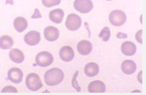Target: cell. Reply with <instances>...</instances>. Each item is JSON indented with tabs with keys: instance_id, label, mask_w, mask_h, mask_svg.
Here are the masks:
<instances>
[{
	"instance_id": "cell-27",
	"label": "cell",
	"mask_w": 146,
	"mask_h": 95,
	"mask_svg": "<svg viewBox=\"0 0 146 95\" xmlns=\"http://www.w3.org/2000/svg\"><path fill=\"white\" fill-rule=\"evenodd\" d=\"M142 73H143V71H140V73H138V76H137V79H138V81H140V84H142L143 83V79H142Z\"/></svg>"
},
{
	"instance_id": "cell-22",
	"label": "cell",
	"mask_w": 146,
	"mask_h": 95,
	"mask_svg": "<svg viewBox=\"0 0 146 95\" xmlns=\"http://www.w3.org/2000/svg\"><path fill=\"white\" fill-rule=\"evenodd\" d=\"M78 73H79V71H77L75 73V74H74V76H73L72 80V85L74 89H76L77 92H80L81 91V88L80 86H79L78 81H77V77H78Z\"/></svg>"
},
{
	"instance_id": "cell-18",
	"label": "cell",
	"mask_w": 146,
	"mask_h": 95,
	"mask_svg": "<svg viewBox=\"0 0 146 95\" xmlns=\"http://www.w3.org/2000/svg\"><path fill=\"white\" fill-rule=\"evenodd\" d=\"M13 25H14L15 29L18 33H22L25 31L28 28V21L24 17H18L15 19Z\"/></svg>"
},
{
	"instance_id": "cell-4",
	"label": "cell",
	"mask_w": 146,
	"mask_h": 95,
	"mask_svg": "<svg viewBox=\"0 0 146 95\" xmlns=\"http://www.w3.org/2000/svg\"><path fill=\"white\" fill-rule=\"evenodd\" d=\"M54 62L53 56L46 51H42L38 53L36 56V63L40 67H47Z\"/></svg>"
},
{
	"instance_id": "cell-15",
	"label": "cell",
	"mask_w": 146,
	"mask_h": 95,
	"mask_svg": "<svg viewBox=\"0 0 146 95\" xmlns=\"http://www.w3.org/2000/svg\"><path fill=\"white\" fill-rule=\"evenodd\" d=\"M85 74L88 77H94L99 73V66L94 62H90L84 68Z\"/></svg>"
},
{
	"instance_id": "cell-14",
	"label": "cell",
	"mask_w": 146,
	"mask_h": 95,
	"mask_svg": "<svg viewBox=\"0 0 146 95\" xmlns=\"http://www.w3.org/2000/svg\"><path fill=\"white\" fill-rule=\"evenodd\" d=\"M121 50L125 56H132L137 51V47L134 43L131 41H125L121 44Z\"/></svg>"
},
{
	"instance_id": "cell-12",
	"label": "cell",
	"mask_w": 146,
	"mask_h": 95,
	"mask_svg": "<svg viewBox=\"0 0 146 95\" xmlns=\"http://www.w3.org/2000/svg\"><path fill=\"white\" fill-rule=\"evenodd\" d=\"M88 89L90 93H104L106 92V85L103 81L96 80L89 84Z\"/></svg>"
},
{
	"instance_id": "cell-17",
	"label": "cell",
	"mask_w": 146,
	"mask_h": 95,
	"mask_svg": "<svg viewBox=\"0 0 146 95\" xmlns=\"http://www.w3.org/2000/svg\"><path fill=\"white\" fill-rule=\"evenodd\" d=\"M64 13L62 9H54L49 13L50 20L55 24H59L62 22Z\"/></svg>"
},
{
	"instance_id": "cell-19",
	"label": "cell",
	"mask_w": 146,
	"mask_h": 95,
	"mask_svg": "<svg viewBox=\"0 0 146 95\" xmlns=\"http://www.w3.org/2000/svg\"><path fill=\"white\" fill-rule=\"evenodd\" d=\"M13 44H14V41L10 36L3 35L0 37V48L7 50L11 48Z\"/></svg>"
},
{
	"instance_id": "cell-8",
	"label": "cell",
	"mask_w": 146,
	"mask_h": 95,
	"mask_svg": "<svg viewBox=\"0 0 146 95\" xmlns=\"http://www.w3.org/2000/svg\"><path fill=\"white\" fill-rule=\"evenodd\" d=\"M7 78L9 81L15 84H20L23 81V72L18 68H12L8 71Z\"/></svg>"
},
{
	"instance_id": "cell-21",
	"label": "cell",
	"mask_w": 146,
	"mask_h": 95,
	"mask_svg": "<svg viewBox=\"0 0 146 95\" xmlns=\"http://www.w3.org/2000/svg\"><path fill=\"white\" fill-rule=\"evenodd\" d=\"M61 3V0H42V4L46 7H51L56 6Z\"/></svg>"
},
{
	"instance_id": "cell-2",
	"label": "cell",
	"mask_w": 146,
	"mask_h": 95,
	"mask_svg": "<svg viewBox=\"0 0 146 95\" xmlns=\"http://www.w3.org/2000/svg\"><path fill=\"white\" fill-rule=\"evenodd\" d=\"M25 84L28 89L33 92H36L43 87L42 81L40 77L35 73H31L27 76Z\"/></svg>"
},
{
	"instance_id": "cell-20",
	"label": "cell",
	"mask_w": 146,
	"mask_h": 95,
	"mask_svg": "<svg viewBox=\"0 0 146 95\" xmlns=\"http://www.w3.org/2000/svg\"><path fill=\"white\" fill-rule=\"evenodd\" d=\"M98 37H101V39L103 40V41H104V42H107L110 39L111 37L110 29L108 27H105V28H103L101 33L98 35Z\"/></svg>"
},
{
	"instance_id": "cell-25",
	"label": "cell",
	"mask_w": 146,
	"mask_h": 95,
	"mask_svg": "<svg viewBox=\"0 0 146 95\" xmlns=\"http://www.w3.org/2000/svg\"><path fill=\"white\" fill-rule=\"evenodd\" d=\"M40 17H41V14H40V12H39V9H38V8H36L34 10V13H33V14L32 15L31 18L38 19L40 18Z\"/></svg>"
},
{
	"instance_id": "cell-1",
	"label": "cell",
	"mask_w": 146,
	"mask_h": 95,
	"mask_svg": "<svg viewBox=\"0 0 146 95\" xmlns=\"http://www.w3.org/2000/svg\"><path fill=\"white\" fill-rule=\"evenodd\" d=\"M64 74L62 69L58 68H52L46 71L44 74V80L47 86H56L64 80Z\"/></svg>"
},
{
	"instance_id": "cell-5",
	"label": "cell",
	"mask_w": 146,
	"mask_h": 95,
	"mask_svg": "<svg viewBox=\"0 0 146 95\" xmlns=\"http://www.w3.org/2000/svg\"><path fill=\"white\" fill-rule=\"evenodd\" d=\"M81 24H82V20H81V17L78 14L72 13L67 16L65 25L69 30H71V31L78 30L81 27Z\"/></svg>"
},
{
	"instance_id": "cell-26",
	"label": "cell",
	"mask_w": 146,
	"mask_h": 95,
	"mask_svg": "<svg viewBox=\"0 0 146 95\" xmlns=\"http://www.w3.org/2000/svg\"><path fill=\"white\" fill-rule=\"evenodd\" d=\"M117 37H118V38H127V35L125 34V33H119L118 34H117Z\"/></svg>"
},
{
	"instance_id": "cell-28",
	"label": "cell",
	"mask_w": 146,
	"mask_h": 95,
	"mask_svg": "<svg viewBox=\"0 0 146 95\" xmlns=\"http://www.w3.org/2000/svg\"><path fill=\"white\" fill-rule=\"evenodd\" d=\"M6 4L7 5V4H9V5H13V4H14V2H13V0H7Z\"/></svg>"
},
{
	"instance_id": "cell-23",
	"label": "cell",
	"mask_w": 146,
	"mask_h": 95,
	"mask_svg": "<svg viewBox=\"0 0 146 95\" xmlns=\"http://www.w3.org/2000/svg\"><path fill=\"white\" fill-rule=\"evenodd\" d=\"M17 89L13 86H7L2 89V93H17Z\"/></svg>"
},
{
	"instance_id": "cell-7",
	"label": "cell",
	"mask_w": 146,
	"mask_h": 95,
	"mask_svg": "<svg viewBox=\"0 0 146 95\" xmlns=\"http://www.w3.org/2000/svg\"><path fill=\"white\" fill-rule=\"evenodd\" d=\"M41 40L40 34L38 31L32 30L24 36V41L27 45L30 46H34L38 45Z\"/></svg>"
},
{
	"instance_id": "cell-11",
	"label": "cell",
	"mask_w": 146,
	"mask_h": 95,
	"mask_svg": "<svg viewBox=\"0 0 146 95\" xmlns=\"http://www.w3.org/2000/svg\"><path fill=\"white\" fill-rule=\"evenodd\" d=\"M78 53L82 56H87L92 52L93 50V45L92 43L88 41L83 40L80 41L77 45Z\"/></svg>"
},
{
	"instance_id": "cell-16",
	"label": "cell",
	"mask_w": 146,
	"mask_h": 95,
	"mask_svg": "<svg viewBox=\"0 0 146 95\" xmlns=\"http://www.w3.org/2000/svg\"><path fill=\"white\" fill-rule=\"evenodd\" d=\"M9 58L15 64H21L25 60V55L20 50L17 48H13L9 53Z\"/></svg>"
},
{
	"instance_id": "cell-3",
	"label": "cell",
	"mask_w": 146,
	"mask_h": 95,
	"mask_svg": "<svg viewBox=\"0 0 146 95\" xmlns=\"http://www.w3.org/2000/svg\"><path fill=\"white\" fill-rule=\"evenodd\" d=\"M109 22L112 25L119 27L124 25L127 20V16L121 10H113L109 14Z\"/></svg>"
},
{
	"instance_id": "cell-9",
	"label": "cell",
	"mask_w": 146,
	"mask_h": 95,
	"mask_svg": "<svg viewBox=\"0 0 146 95\" xmlns=\"http://www.w3.org/2000/svg\"><path fill=\"white\" fill-rule=\"evenodd\" d=\"M59 57L64 62H70L75 58V52L72 47L66 45L59 50Z\"/></svg>"
},
{
	"instance_id": "cell-6",
	"label": "cell",
	"mask_w": 146,
	"mask_h": 95,
	"mask_svg": "<svg viewBox=\"0 0 146 95\" xmlns=\"http://www.w3.org/2000/svg\"><path fill=\"white\" fill-rule=\"evenodd\" d=\"M75 10L82 14H87L93 9V5L91 0H75L74 2Z\"/></svg>"
},
{
	"instance_id": "cell-10",
	"label": "cell",
	"mask_w": 146,
	"mask_h": 95,
	"mask_svg": "<svg viewBox=\"0 0 146 95\" xmlns=\"http://www.w3.org/2000/svg\"><path fill=\"white\" fill-rule=\"evenodd\" d=\"M44 37L49 42L56 41L59 37V31L57 28L53 26H48L45 28L44 32Z\"/></svg>"
},
{
	"instance_id": "cell-29",
	"label": "cell",
	"mask_w": 146,
	"mask_h": 95,
	"mask_svg": "<svg viewBox=\"0 0 146 95\" xmlns=\"http://www.w3.org/2000/svg\"><path fill=\"white\" fill-rule=\"evenodd\" d=\"M106 1H111V0H106Z\"/></svg>"
},
{
	"instance_id": "cell-24",
	"label": "cell",
	"mask_w": 146,
	"mask_h": 95,
	"mask_svg": "<svg viewBox=\"0 0 146 95\" xmlns=\"http://www.w3.org/2000/svg\"><path fill=\"white\" fill-rule=\"evenodd\" d=\"M142 34H143V30H140L136 35H135V38L137 40V41L138 43H140V44L143 43V38H142Z\"/></svg>"
},
{
	"instance_id": "cell-13",
	"label": "cell",
	"mask_w": 146,
	"mask_h": 95,
	"mask_svg": "<svg viewBox=\"0 0 146 95\" xmlns=\"http://www.w3.org/2000/svg\"><path fill=\"white\" fill-rule=\"evenodd\" d=\"M121 69L125 74L132 75L137 70V65L132 60H125L121 64Z\"/></svg>"
}]
</instances>
